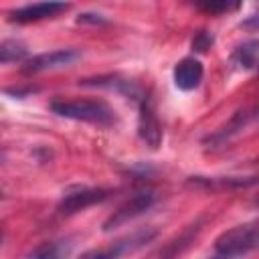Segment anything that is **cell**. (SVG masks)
I'll return each mask as SVG.
<instances>
[{"instance_id":"8fae6325","label":"cell","mask_w":259,"mask_h":259,"mask_svg":"<svg viewBox=\"0 0 259 259\" xmlns=\"http://www.w3.org/2000/svg\"><path fill=\"white\" fill-rule=\"evenodd\" d=\"M172 77H174V85L180 91H192L200 85V81L204 77V67L198 59L184 57L176 63V67L172 71Z\"/></svg>"},{"instance_id":"2e32d148","label":"cell","mask_w":259,"mask_h":259,"mask_svg":"<svg viewBox=\"0 0 259 259\" xmlns=\"http://www.w3.org/2000/svg\"><path fill=\"white\" fill-rule=\"evenodd\" d=\"M214 42V34L208 30H198L192 38V51L194 53H206Z\"/></svg>"},{"instance_id":"ba28073f","label":"cell","mask_w":259,"mask_h":259,"mask_svg":"<svg viewBox=\"0 0 259 259\" xmlns=\"http://www.w3.org/2000/svg\"><path fill=\"white\" fill-rule=\"evenodd\" d=\"M71 8V4L67 2H34V4H26L20 6L16 10L8 12V20L10 22H36V20H45V18H55L63 12H67Z\"/></svg>"},{"instance_id":"7402d4cb","label":"cell","mask_w":259,"mask_h":259,"mask_svg":"<svg viewBox=\"0 0 259 259\" xmlns=\"http://www.w3.org/2000/svg\"><path fill=\"white\" fill-rule=\"evenodd\" d=\"M0 162H2V154H0Z\"/></svg>"},{"instance_id":"4fadbf2b","label":"cell","mask_w":259,"mask_h":259,"mask_svg":"<svg viewBox=\"0 0 259 259\" xmlns=\"http://www.w3.org/2000/svg\"><path fill=\"white\" fill-rule=\"evenodd\" d=\"M73 239H53L45 241L28 253V259H69L73 251Z\"/></svg>"},{"instance_id":"44dd1931","label":"cell","mask_w":259,"mask_h":259,"mask_svg":"<svg viewBox=\"0 0 259 259\" xmlns=\"http://www.w3.org/2000/svg\"><path fill=\"white\" fill-rule=\"evenodd\" d=\"M0 245H2V233H0Z\"/></svg>"},{"instance_id":"ffe728a7","label":"cell","mask_w":259,"mask_h":259,"mask_svg":"<svg viewBox=\"0 0 259 259\" xmlns=\"http://www.w3.org/2000/svg\"><path fill=\"white\" fill-rule=\"evenodd\" d=\"M210 259H223V257H219V255H214V257H210Z\"/></svg>"},{"instance_id":"277c9868","label":"cell","mask_w":259,"mask_h":259,"mask_svg":"<svg viewBox=\"0 0 259 259\" xmlns=\"http://www.w3.org/2000/svg\"><path fill=\"white\" fill-rule=\"evenodd\" d=\"M156 202V194L152 190H138L136 194H132L130 198H125L101 225V229L107 233V231H113L117 227H123L127 225L130 221L138 219L140 214H144L152 204Z\"/></svg>"},{"instance_id":"ac0fdd59","label":"cell","mask_w":259,"mask_h":259,"mask_svg":"<svg viewBox=\"0 0 259 259\" xmlns=\"http://www.w3.org/2000/svg\"><path fill=\"white\" fill-rule=\"evenodd\" d=\"M77 22L79 24H105L107 20L101 16V14H93V12H83L77 16Z\"/></svg>"},{"instance_id":"7c38bea8","label":"cell","mask_w":259,"mask_h":259,"mask_svg":"<svg viewBox=\"0 0 259 259\" xmlns=\"http://www.w3.org/2000/svg\"><path fill=\"white\" fill-rule=\"evenodd\" d=\"M200 229H202V221H196V223L188 225L178 237H174L170 243H166V247L160 251L158 257H160V259H176L178 255H182V253L194 243V239L198 237Z\"/></svg>"},{"instance_id":"7a4b0ae2","label":"cell","mask_w":259,"mask_h":259,"mask_svg":"<svg viewBox=\"0 0 259 259\" xmlns=\"http://www.w3.org/2000/svg\"><path fill=\"white\" fill-rule=\"evenodd\" d=\"M156 237V229L154 227H140L123 237H117L101 247H93L87 249L85 253H81L77 259H121L125 255H132L136 251H140L142 247H146L148 243H152Z\"/></svg>"},{"instance_id":"3957f363","label":"cell","mask_w":259,"mask_h":259,"mask_svg":"<svg viewBox=\"0 0 259 259\" xmlns=\"http://www.w3.org/2000/svg\"><path fill=\"white\" fill-rule=\"evenodd\" d=\"M257 223L237 225L214 239V255L223 259H239L257 249Z\"/></svg>"},{"instance_id":"6da1fadb","label":"cell","mask_w":259,"mask_h":259,"mask_svg":"<svg viewBox=\"0 0 259 259\" xmlns=\"http://www.w3.org/2000/svg\"><path fill=\"white\" fill-rule=\"evenodd\" d=\"M49 107L59 117H67L75 121H87L95 125L115 123V111L103 99H61L57 97L49 103Z\"/></svg>"},{"instance_id":"5b68a950","label":"cell","mask_w":259,"mask_h":259,"mask_svg":"<svg viewBox=\"0 0 259 259\" xmlns=\"http://www.w3.org/2000/svg\"><path fill=\"white\" fill-rule=\"evenodd\" d=\"M109 194H111V190L101 188V186H75V188H69L61 196L57 210L61 214H75V212L85 210L97 202H103Z\"/></svg>"},{"instance_id":"9c48e42d","label":"cell","mask_w":259,"mask_h":259,"mask_svg":"<svg viewBox=\"0 0 259 259\" xmlns=\"http://www.w3.org/2000/svg\"><path fill=\"white\" fill-rule=\"evenodd\" d=\"M255 117V109L253 107H249V109H239V111H235L233 113V117L223 125V127H219L217 132H212V134H208L204 140H202V144L206 146V148H221L223 144H227L231 138H235L237 134H241L247 125H249V121Z\"/></svg>"},{"instance_id":"9a60e30c","label":"cell","mask_w":259,"mask_h":259,"mask_svg":"<svg viewBox=\"0 0 259 259\" xmlns=\"http://www.w3.org/2000/svg\"><path fill=\"white\" fill-rule=\"evenodd\" d=\"M26 55H28V51L20 40H4V42H0V65L24 61Z\"/></svg>"},{"instance_id":"8992f818","label":"cell","mask_w":259,"mask_h":259,"mask_svg":"<svg viewBox=\"0 0 259 259\" xmlns=\"http://www.w3.org/2000/svg\"><path fill=\"white\" fill-rule=\"evenodd\" d=\"M138 103H140L138 134L152 150H156L162 144V125H160V119H158V113H156V103L152 99V93L146 91L144 97Z\"/></svg>"},{"instance_id":"52a82bcc","label":"cell","mask_w":259,"mask_h":259,"mask_svg":"<svg viewBox=\"0 0 259 259\" xmlns=\"http://www.w3.org/2000/svg\"><path fill=\"white\" fill-rule=\"evenodd\" d=\"M79 57H81V51H77V49H57V51L34 55L32 59H28L24 63L22 71L30 75V73H42V71H51V69H61V67H69Z\"/></svg>"},{"instance_id":"d6986e66","label":"cell","mask_w":259,"mask_h":259,"mask_svg":"<svg viewBox=\"0 0 259 259\" xmlns=\"http://www.w3.org/2000/svg\"><path fill=\"white\" fill-rule=\"evenodd\" d=\"M2 198H4V192H2V190H0V200H2Z\"/></svg>"},{"instance_id":"5bb4252c","label":"cell","mask_w":259,"mask_h":259,"mask_svg":"<svg viewBox=\"0 0 259 259\" xmlns=\"http://www.w3.org/2000/svg\"><path fill=\"white\" fill-rule=\"evenodd\" d=\"M257 55H259V42H257L255 38H251V40H245V42H241L239 47L233 49L231 61H233V65H237L239 69L253 71L255 65H257Z\"/></svg>"},{"instance_id":"e0dca14e","label":"cell","mask_w":259,"mask_h":259,"mask_svg":"<svg viewBox=\"0 0 259 259\" xmlns=\"http://www.w3.org/2000/svg\"><path fill=\"white\" fill-rule=\"evenodd\" d=\"M239 4H227V2H221V4H214V2H204V4H198L200 10L208 12V14H221V12H229L233 8H237Z\"/></svg>"},{"instance_id":"30bf717a","label":"cell","mask_w":259,"mask_h":259,"mask_svg":"<svg viewBox=\"0 0 259 259\" xmlns=\"http://www.w3.org/2000/svg\"><path fill=\"white\" fill-rule=\"evenodd\" d=\"M79 85H83V87H101V89H107V91H115V93H121L123 97L134 99V101H140L146 93L136 81H132L127 77H121V75H101V77H93V79H81Z\"/></svg>"}]
</instances>
